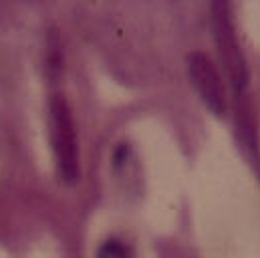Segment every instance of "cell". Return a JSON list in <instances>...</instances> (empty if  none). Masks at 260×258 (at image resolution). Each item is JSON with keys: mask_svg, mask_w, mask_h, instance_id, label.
Returning <instances> with one entry per match:
<instances>
[{"mask_svg": "<svg viewBox=\"0 0 260 258\" xmlns=\"http://www.w3.org/2000/svg\"><path fill=\"white\" fill-rule=\"evenodd\" d=\"M210 22H212L214 43H216L222 67L226 71V77H228L230 85L234 87V91L242 93L248 85L250 73H248L246 57H244V53L240 49V43H238V37H236L230 6L226 2H214Z\"/></svg>", "mask_w": 260, "mask_h": 258, "instance_id": "1", "label": "cell"}, {"mask_svg": "<svg viewBox=\"0 0 260 258\" xmlns=\"http://www.w3.org/2000/svg\"><path fill=\"white\" fill-rule=\"evenodd\" d=\"M49 127L51 141L57 159V170L61 178L73 184L79 178V145H77V131L71 107L65 97L55 95L49 105Z\"/></svg>", "mask_w": 260, "mask_h": 258, "instance_id": "2", "label": "cell"}, {"mask_svg": "<svg viewBox=\"0 0 260 258\" xmlns=\"http://www.w3.org/2000/svg\"><path fill=\"white\" fill-rule=\"evenodd\" d=\"M188 75H190V81L196 87L200 99L204 101V105L212 113L224 115L228 109V99H226L222 77H220L216 64L210 61V57L200 51L190 53L188 55Z\"/></svg>", "mask_w": 260, "mask_h": 258, "instance_id": "3", "label": "cell"}, {"mask_svg": "<svg viewBox=\"0 0 260 258\" xmlns=\"http://www.w3.org/2000/svg\"><path fill=\"white\" fill-rule=\"evenodd\" d=\"M97 258H131V248L123 242V240H107L101 248Z\"/></svg>", "mask_w": 260, "mask_h": 258, "instance_id": "4", "label": "cell"}]
</instances>
